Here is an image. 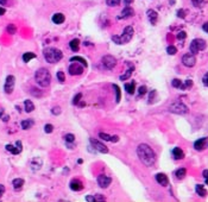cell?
Segmentation results:
<instances>
[{
	"instance_id": "6da1fadb",
	"label": "cell",
	"mask_w": 208,
	"mask_h": 202,
	"mask_svg": "<svg viewBox=\"0 0 208 202\" xmlns=\"http://www.w3.org/2000/svg\"><path fill=\"white\" fill-rule=\"evenodd\" d=\"M137 155H138V157H139V159L142 160V163L144 165H146V167H151V165H153L155 162H156V155H155L153 150L146 144L138 145Z\"/></svg>"
},
{
	"instance_id": "7a4b0ae2",
	"label": "cell",
	"mask_w": 208,
	"mask_h": 202,
	"mask_svg": "<svg viewBox=\"0 0 208 202\" xmlns=\"http://www.w3.org/2000/svg\"><path fill=\"white\" fill-rule=\"evenodd\" d=\"M34 79H36V82H37L41 87L45 88V87H48V86L50 84L51 75H50V72H49L48 69L41 68V69H38V70L36 71V74H34Z\"/></svg>"
},
{
	"instance_id": "3957f363",
	"label": "cell",
	"mask_w": 208,
	"mask_h": 202,
	"mask_svg": "<svg viewBox=\"0 0 208 202\" xmlns=\"http://www.w3.org/2000/svg\"><path fill=\"white\" fill-rule=\"evenodd\" d=\"M43 53H44L46 62H49V63H57L63 57L62 51L56 48H46V49H44Z\"/></svg>"
},
{
	"instance_id": "277c9868",
	"label": "cell",
	"mask_w": 208,
	"mask_h": 202,
	"mask_svg": "<svg viewBox=\"0 0 208 202\" xmlns=\"http://www.w3.org/2000/svg\"><path fill=\"white\" fill-rule=\"evenodd\" d=\"M133 33H134V30L132 26H126L124 29V32L121 36H112V41L117 44H126L129 43L132 37H133Z\"/></svg>"
},
{
	"instance_id": "5b68a950",
	"label": "cell",
	"mask_w": 208,
	"mask_h": 202,
	"mask_svg": "<svg viewBox=\"0 0 208 202\" xmlns=\"http://www.w3.org/2000/svg\"><path fill=\"white\" fill-rule=\"evenodd\" d=\"M206 46H207V44H206V42H204L203 39L196 38V39H194L192 43H190V52L195 55V53H197L199 51L204 50Z\"/></svg>"
},
{
	"instance_id": "8992f818",
	"label": "cell",
	"mask_w": 208,
	"mask_h": 202,
	"mask_svg": "<svg viewBox=\"0 0 208 202\" xmlns=\"http://www.w3.org/2000/svg\"><path fill=\"white\" fill-rule=\"evenodd\" d=\"M169 111L172 113H176V114H186V113H188V107L181 102H175V103L170 105Z\"/></svg>"
},
{
	"instance_id": "52a82bcc",
	"label": "cell",
	"mask_w": 208,
	"mask_h": 202,
	"mask_svg": "<svg viewBox=\"0 0 208 202\" xmlns=\"http://www.w3.org/2000/svg\"><path fill=\"white\" fill-rule=\"evenodd\" d=\"M83 70H84V67H82L81 63L79 62H72V64L69 65V74L70 75H82L83 74Z\"/></svg>"
},
{
	"instance_id": "ba28073f",
	"label": "cell",
	"mask_w": 208,
	"mask_h": 202,
	"mask_svg": "<svg viewBox=\"0 0 208 202\" xmlns=\"http://www.w3.org/2000/svg\"><path fill=\"white\" fill-rule=\"evenodd\" d=\"M182 63H183L186 67H189V68L194 67V65H195V63H196L195 55H194V53H192V52L186 53L184 56L182 57Z\"/></svg>"
},
{
	"instance_id": "9c48e42d",
	"label": "cell",
	"mask_w": 208,
	"mask_h": 202,
	"mask_svg": "<svg viewBox=\"0 0 208 202\" xmlns=\"http://www.w3.org/2000/svg\"><path fill=\"white\" fill-rule=\"evenodd\" d=\"M14 83H15V79L13 75H8L6 77V81H5V86H4V90L6 94H11L13 89H14Z\"/></svg>"
},
{
	"instance_id": "30bf717a",
	"label": "cell",
	"mask_w": 208,
	"mask_h": 202,
	"mask_svg": "<svg viewBox=\"0 0 208 202\" xmlns=\"http://www.w3.org/2000/svg\"><path fill=\"white\" fill-rule=\"evenodd\" d=\"M102 64L105 65L106 69H112V68L115 67L117 60L113 56H111V55H106V56L102 57Z\"/></svg>"
},
{
	"instance_id": "8fae6325",
	"label": "cell",
	"mask_w": 208,
	"mask_h": 202,
	"mask_svg": "<svg viewBox=\"0 0 208 202\" xmlns=\"http://www.w3.org/2000/svg\"><path fill=\"white\" fill-rule=\"evenodd\" d=\"M89 141H91V144L93 145V148H94L96 151H99V152H101V153H108V149H107L102 143H100L99 140L91 138Z\"/></svg>"
},
{
	"instance_id": "7c38bea8",
	"label": "cell",
	"mask_w": 208,
	"mask_h": 202,
	"mask_svg": "<svg viewBox=\"0 0 208 202\" xmlns=\"http://www.w3.org/2000/svg\"><path fill=\"white\" fill-rule=\"evenodd\" d=\"M111 182H112L111 177H108V176H106V175H100V176L98 177V184H99V187H101V188H107V187L111 184Z\"/></svg>"
},
{
	"instance_id": "4fadbf2b",
	"label": "cell",
	"mask_w": 208,
	"mask_h": 202,
	"mask_svg": "<svg viewBox=\"0 0 208 202\" xmlns=\"http://www.w3.org/2000/svg\"><path fill=\"white\" fill-rule=\"evenodd\" d=\"M132 15H134V11H133V8H131L130 6H126L123 11H121V13L117 17V19H126V18H129V17H132Z\"/></svg>"
},
{
	"instance_id": "5bb4252c",
	"label": "cell",
	"mask_w": 208,
	"mask_h": 202,
	"mask_svg": "<svg viewBox=\"0 0 208 202\" xmlns=\"http://www.w3.org/2000/svg\"><path fill=\"white\" fill-rule=\"evenodd\" d=\"M156 181H157L161 186H163V187H165V186H168V183H169V179H168V176L165 175V174H162V172H160V174H157L156 175Z\"/></svg>"
},
{
	"instance_id": "9a60e30c",
	"label": "cell",
	"mask_w": 208,
	"mask_h": 202,
	"mask_svg": "<svg viewBox=\"0 0 208 202\" xmlns=\"http://www.w3.org/2000/svg\"><path fill=\"white\" fill-rule=\"evenodd\" d=\"M207 138L204 137V138H200V139H197L195 143H194V148H195V150H197V151H201V150H203L204 149V146H206V144H207Z\"/></svg>"
},
{
	"instance_id": "2e32d148",
	"label": "cell",
	"mask_w": 208,
	"mask_h": 202,
	"mask_svg": "<svg viewBox=\"0 0 208 202\" xmlns=\"http://www.w3.org/2000/svg\"><path fill=\"white\" fill-rule=\"evenodd\" d=\"M70 189L74 191H80L83 189V184L79 181V179H73L70 182Z\"/></svg>"
},
{
	"instance_id": "e0dca14e",
	"label": "cell",
	"mask_w": 208,
	"mask_h": 202,
	"mask_svg": "<svg viewBox=\"0 0 208 202\" xmlns=\"http://www.w3.org/2000/svg\"><path fill=\"white\" fill-rule=\"evenodd\" d=\"M148 18H149L150 23H151L152 25H155L156 23H157V18H158V14H157V12H156V11H153V10H149V11H148Z\"/></svg>"
},
{
	"instance_id": "ac0fdd59",
	"label": "cell",
	"mask_w": 208,
	"mask_h": 202,
	"mask_svg": "<svg viewBox=\"0 0 208 202\" xmlns=\"http://www.w3.org/2000/svg\"><path fill=\"white\" fill-rule=\"evenodd\" d=\"M64 20H65V17H64L63 13H55V14L53 15V22H54L55 24H57V25L62 24Z\"/></svg>"
},
{
	"instance_id": "d6986e66",
	"label": "cell",
	"mask_w": 208,
	"mask_h": 202,
	"mask_svg": "<svg viewBox=\"0 0 208 202\" xmlns=\"http://www.w3.org/2000/svg\"><path fill=\"white\" fill-rule=\"evenodd\" d=\"M6 150H7V151H10V152H11V153H13V155H18V153H20V152H22V146H18V148H15L14 145L7 144V145H6Z\"/></svg>"
},
{
	"instance_id": "ffe728a7",
	"label": "cell",
	"mask_w": 208,
	"mask_h": 202,
	"mask_svg": "<svg viewBox=\"0 0 208 202\" xmlns=\"http://www.w3.org/2000/svg\"><path fill=\"white\" fill-rule=\"evenodd\" d=\"M133 70H134V67H133V64H130V68L126 70V72L124 75H121L120 76V80L121 81H125V80H129L130 77H131V75H132V72H133Z\"/></svg>"
},
{
	"instance_id": "44dd1931",
	"label": "cell",
	"mask_w": 208,
	"mask_h": 202,
	"mask_svg": "<svg viewBox=\"0 0 208 202\" xmlns=\"http://www.w3.org/2000/svg\"><path fill=\"white\" fill-rule=\"evenodd\" d=\"M172 156L175 159H182L184 157V152L180 148H174L172 149Z\"/></svg>"
},
{
	"instance_id": "7402d4cb",
	"label": "cell",
	"mask_w": 208,
	"mask_h": 202,
	"mask_svg": "<svg viewBox=\"0 0 208 202\" xmlns=\"http://www.w3.org/2000/svg\"><path fill=\"white\" fill-rule=\"evenodd\" d=\"M12 184H13V188H14L15 190H19V189H22V187L24 186V179H23V178H15V179H13Z\"/></svg>"
},
{
	"instance_id": "603a6c76",
	"label": "cell",
	"mask_w": 208,
	"mask_h": 202,
	"mask_svg": "<svg viewBox=\"0 0 208 202\" xmlns=\"http://www.w3.org/2000/svg\"><path fill=\"white\" fill-rule=\"evenodd\" d=\"M33 125H34V121L32 119H25V120L22 121V128L23 130H29V128H31Z\"/></svg>"
},
{
	"instance_id": "cb8c5ba5",
	"label": "cell",
	"mask_w": 208,
	"mask_h": 202,
	"mask_svg": "<svg viewBox=\"0 0 208 202\" xmlns=\"http://www.w3.org/2000/svg\"><path fill=\"white\" fill-rule=\"evenodd\" d=\"M195 190H196L197 195H200L201 197H204V196H207V190L204 189V187H203L202 184H196V187H195Z\"/></svg>"
},
{
	"instance_id": "d4e9b609",
	"label": "cell",
	"mask_w": 208,
	"mask_h": 202,
	"mask_svg": "<svg viewBox=\"0 0 208 202\" xmlns=\"http://www.w3.org/2000/svg\"><path fill=\"white\" fill-rule=\"evenodd\" d=\"M24 107H25V112H27V113H31L34 109V105H33V102L31 100H25Z\"/></svg>"
},
{
	"instance_id": "484cf974",
	"label": "cell",
	"mask_w": 208,
	"mask_h": 202,
	"mask_svg": "<svg viewBox=\"0 0 208 202\" xmlns=\"http://www.w3.org/2000/svg\"><path fill=\"white\" fill-rule=\"evenodd\" d=\"M125 89H126V91H127L129 94H133L134 90H136V83L133 81L130 82V83H126L125 84Z\"/></svg>"
},
{
	"instance_id": "4316f807",
	"label": "cell",
	"mask_w": 208,
	"mask_h": 202,
	"mask_svg": "<svg viewBox=\"0 0 208 202\" xmlns=\"http://www.w3.org/2000/svg\"><path fill=\"white\" fill-rule=\"evenodd\" d=\"M32 58H36V53H33V52H25L24 55H23V61L25 62V63H27L30 60H32Z\"/></svg>"
},
{
	"instance_id": "83f0119b",
	"label": "cell",
	"mask_w": 208,
	"mask_h": 202,
	"mask_svg": "<svg viewBox=\"0 0 208 202\" xmlns=\"http://www.w3.org/2000/svg\"><path fill=\"white\" fill-rule=\"evenodd\" d=\"M79 45H80V41L76 39V38L70 41V43H69V46H70V49L73 51H79Z\"/></svg>"
},
{
	"instance_id": "f1b7e54d",
	"label": "cell",
	"mask_w": 208,
	"mask_h": 202,
	"mask_svg": "<svg viewBox=\"0 0 208 202\" xmlns=\"http://www.w3.org/2000/svg\"><path fill=\"white\" fill-rule=\"evenodd\" d=\"M75 61H77L79 63H81L84 68L87 67V62H86V60H84L83 57H81V56H74V57L70 58V62H75Z\"/></svg>"
},
{
	"instance_id": "f546056e",
	"label": "cell",
	"mask_w": 208,
	"mask_h": 202,
	"mask_svg": "<svg viewBox=\"0 0 208 202\" xmlns=\"http://www.w3.org/2000/svg\"><path fill=\"white\" fill-rule=\"evenodd\" d=\"M186 174H187V171H186L184 168H181V169H178V170L175 172V175H176V177H177L178 179H182V178L186 176Z\"/></svg>"
},
{
	"instance_id": "4dcf8cb0",
	"label": "cell",
	"mask_w": 208,
	"mask_h": 202,
	"mask_svg": "<svg viewBox=\"0 0 208 202\" xmlns=\"http://www.w3.org/2000/svg\"><path fill=\"white\" fill-rule=\"evenodd\" d=\"M193 86V81L192 80H187L184 83H182L181 84V89H188V88H190V87H192Z\"/></svg>"
},
{
	"instance_id": "1f68e13d",
	"label": "cell",
	"mask_w": 208,
	"mask_h": 202,
	"mask_svg": "<svg viewBox=\"0 0 208 202\" xmlns=\"http://www.w3.org/2000/svg\"><path fill=\"white\" fill-rule=\"evenodd\" d=\"M99 138H101L102 140H106V141H111V139H112V137L110 134H106V133H103V132L99 133Z\"/></svg>"
},
{
	"instance_id": "d6a6232c",
	"label": "cell",
	"mask_w": 208,
	"mask_h": 202,
	"mask_svg": "<svg viewBox=\"0 0 208 202\" xmlns=\"http://www.w3.org/2000/svg\"><path fill=\"white\" fill-rule=\"evenodd\" d=\"M113 88L115 89V94H117V102H119L120 101V99H121V93H120V88L117 86V84H113Z\"/></svg>"
},
{
	"instance_id": "836d02e7",
	"label": "cell",
	"mask_w": 208,
	"mask_h": 202,
	"mask_svg": "<svg viewBox=\"0 0 208 202\" xmlns=\"http://www.w3.org/2000/svg\"><path fill=\"white\" fill-rule=\"evenodd\" d=\"M167 52H168L169 55H175V53L177 52V49H176L174 45H170V46L167 48Z\"/></svg>"
},
{
	"instance_id": "e575fe53",
	"label": "cell",
	"mask_w": 208,
	"mask_h": 202,
	"mask_svg": "<svg viewBox=\"0 0 208 202\" xmlns=\"http://www.w3.org/2000/svg\"><path fill=\"white\" fill-rule=\"evenodd\" d=\"M74 140H75V136H74V134L68 133V134L65 136V141H67V143H74Z\"/></svg>"
},
{
	"instance_id": "d590c367",
	"label": "cell",
	"mask_w": 208,
	"mask_h": 202,
	"mask_svg": "<svg viewBox=\"0 0 208 202\" xmlns=\"http://www.w3.org/2000/svg\"><path fill=\"white\" fill-rule=\"evenodd\" d=\"M106 4L108 6H117L120 4V0H106Z\"/></svg>"
},
{
	"instance_id": "8d00e7d4",
	"label": "cell",
	"mask_w": 208,
	"mask_h": 202,
	"mask_svg": "<svg viewBox=\"0 0 208 202\" xmlns=\"http://www.w3.org/2000/svg\"><path fill=\"white\" fill-rule=\"evenodd\" d=\"M171 84H172V87H175V88H180L181 84H182V81L178 80V79H175V80H172Z\"/></svg>"
},
{
	"instance_id": "74e56055",
	"label": "cell",
	"mask_w": 208,
	"mask_h": 202,
	"mask_svg": "<svg viewBox=\"0 0 208 202\" xmlns=\"http://www.w3.org/2000/svg\"><path fill=\"white\" fill-rule=\"evenodd\" d=\"M44 131H45L46 133H51V132L54 131V126L50 125V124H46V125L44 126Z\"/></svg>"
},
{
	"instance_id": "f35d334b",
	"label": "cell",
	"mask_w": 208,
	"mask_h": 202,
	"mask_svg": "<svg viewBox=\"0 0 208 202\" xmlns=\"http://www.w3.org/2000/svg\"><path fill=\"white\" fill-rule=\"evenodd\" d=\"M15 31H17V29H15V26H14L13 24H10V25L7 26V32H8V33L14 34V33H15Z\"/></svg>"
},
{
	"instance_id": "ab89813d",
	"label": "cell",
	"mask_w": 208,
	"mask_h": 202,
	"mask_svg": "<svg viewBox=\"0 0 208 202\" xmlns=\"http://www.w3.org/2000/svg\"><path fill=\"white\" fill-rule=\"evenodd\" d=\"M81 98H82V94H81V93H79V94H76V95H75V98L73 99V105H77V103L80 102V100H81Z\"/></svg>"
},
{
	"instance_id": "60d3db41",
	"label": "cell",
	"mask_w": 208,
	"mask_h": 202,
	"mask_svg": "<svg viewBox=\"0 0 208 202\" xmlns=\"http://www.w3.org/2000/svg\"><path fill=\"white\" fill-rule=\"evenodd\" d=\"M57 79H58L60 82H64L65 76H64V74H63V71H58V72H57Z\"/></svg>"
},
{
	"instance_id": "b9f144b4",
	"label": "cell",
	"mask_w": 208,
	"mask_h": 202,
	"mask_svg": "<svg viewBox=\"0 0 208 202\" xmlns=\"http://www.w3.org/2000/svg\"><path fill=\"white\" fill-rule=\"evenodd\" d=\"M146 87L145 86H142V87H139V89H138V93H139V96H142V95H144L145 93H146Z\"/></svg>"
},
{
	"instance_id": "7bdbcfd3",
	"label": "cell",
	"mask_w": 208,
	"mask_h": 202,
	"mask_svg": "<svg viewBox=\"0 0 208 202\" xmlns=\"http://www.w3.org/2000/svg\"><path fill=\"white\" fill-rule=\"evenodd\" d=\"M186 37H187V33H186L184 31H181V32L177 33V38H178V39H184Z\"/></svg>"
},
{
	"instance_id": "ee69618b",
	"label": "cell",
	"mask_w": 208,
	"mask_h": 202,
	"mask_svg": "<svg viewBox=\"0 0 208 202\" xmlns=\"http://www.w3.org/2000/svg\"><path fill=\"white\" fill-rule=\"evenodd\" d=\"M156 94H157V91H156V90H152V91H151V93H150V96H149V100H150L149 102H150V103H151V102L153 101V99H155V96H156Z\"/></svg>"
},
{
	"instance_id": "f6af8a7d",
	"label": "cell",
	"mask_w": 208,
	"mask_h": 202,
	"mask_svg": "<svg viewBox=\"0 0 208 202\" xmlns=\"http://www.w3.org/2000/svg\"><path fill=\"white\" fill-rule=\"evenodd\" d=\"M202 3H203V0H193V4H194V6H195V7L201 6V5H202Z\"/></svg>"
},
{
	"instance_id": "bcb514c9",
	"label": "cell",
	"mask_w": 208,
	"mask_h": 202,
	"mask_svg": "<svg viewBox=\"0 0 208 202\" xmlns=\"http://www.w3.org/2000/svg\"><path fill=\"white\" fill-rule=\"evenodd\" d=\"M202 82H203V84L206 86V87H208V72L203 76V79H202Z\"/></svg>"
},
{
	"instance_id": "7dc6e473",
	"label": "cell",
	"mask_w": 208,
	"mask_h": 202,
	"mask_svg": "<svg viewBox=\"0 0 208 202\" xmlns=\"http://www.w3.org/2000/svg\"><path fill=\"white\" fill-rule=\"evenodd\" d=\"M177 17L184 18V11H183V10H178V11H177Z\"/></svg>"
},
{
	"instance_id": "c3c4849f",
	"label": "cell",
	"mask_w": 208,
	"mask_h": 202,
	"mask_svg": "<svg viewBox=\"0 0 208 202\" xmlns=\"http://www.w3.org/2000/svg\"><path fill=\"white\" fill-rule=\"evenodd\" d=\"M86 200H87L88 202H94V201H95V197H94V196L88 195V196H86Z\"/></svg>"
},
{
	"instance_id": "681fc988",
	"label": "cell",
	"mask_w": 208,
	"mask_h": 202,
	"mask_svg": "<svg viewBox=\"0 0 208 202\" xmlns=\"http://www.w3.org/2000/svg\"><path fill=\"white\" fill-rule=\"evenodd\" d=\"M95 201H105V197L101 196V195H96L95 196Z\"/></svg>"
},
{
	"instance_id": "f907efd6",
	"label": "cell",
	"mask_w": 208,
	"mask_h": 202,
	"mask_svg": "<svg viewBox=\"0 0 208 202\" xmlns=\"http://www.w3.org/2000/svg\"><path fill=\"white\" fill-rule=\"evenodd\" d=\"M4 193H5V187L3 184H0V196H1Z\"/></svg>"
},
{
	"instance_id": "816d5d0a",
	"label": "cell",
	"mask_w": 208,
	"mask_h": 202,
	"mask_svg": "<svg viewBox=\"0 0 208 202\" xmlns=\"http://www.w3.org/2000/svg\"><path fill=\"white\" fill-rule=\"evenodd\" d=\"M5 12H6V10H5V7H3V6H0V15H4V14H5Z\"/></svg>"
},
{
	"instance_id": "f5cc1de1",
	"label": "cell",
	"mask_w": 208,
	"mask_h": 202,
	"mask_svg": "<svg viewBox=\"0 0 208 202\" xmlns=\"http://www.w3.org/2000/svg\"><path fill=\"white\" fill-rule=\"evenodd\" d=\"M118 140H119V137H118V136H113L112 139H111V141H113V143H117Z\"/></svg>"
},
{
	"instance_id": "db71d44e",
	"label": "cell",
	"mask_w": 208,
	"mask_h": 202,
	"mask_svg": "<svg viewBox=\"0 0 208 202\" xmlns=\"http://www.w3.org/2000/svg\"><path fill=\"white\" fill-rule=\"evenodd\" d=\"M202 175H203V177H204V179H208V170H203V172H202Z\"/></svg>"
},
{
	"instance_id": "11a10c76",
	"label": "cell",
	"mask_w": 208,
	"mask_h": 202,
	"mask_svg": "<svg viewBox=\"0 0 208 202\" xmlns=\"http://www.w3.org/2000/svg\"><path fill=\"white\" fill-rule=\"evenodd\" d=\"M202 29H203V31H206L208 33V23H204L203 26H202Z\"/></svg>"
},
{
	"instance_id": "9f6ffc18",
	"label": "cell",
	"mask_w": 208,
	"mask_h": 202,
	"mask_svg": "<svg viewBox=\"0 0 208 202\" xmlns=\"http://www.w3.org/2000/svg\"><path fill=\"white\" fill-rule=\"evenodd\" d=\"M132 1H133V0H125V5L129 6L130 4H132Z\"/></svg>"
},
{
	"instance_id": "6f0895ef",
	"label": "cell",
	"mask_w": 208,
	"mask_h": 202,
	"mask_svg": "<svg viewBox=\"0 0 208 202\" xmlns=\"http://www.w3.org/2000/svg\"><path fill=\"white\" fill-rule=\"evenodd\" d=\"M7 4V0H0V5H6Z\"/></svg>"
},
{
	"instance_id": "680465c9",
	"label": "cell",
	"mask_w": 208,
	"mask_h": 202,
	"mask_svg": "<svg viewBox=\"0 0 208 202\" xmlns=\"http://www.w3.org/2000/svg\"><path fill=\"white\" fill-rule=\"evenodd\" d=\"M77 163H79V164H81V163H83V160H82V159H79V160H77Z\"/></svg>"
},
{
	"instance_id": "91938a15",
	"label": "cell",
	"mask_w": 208,
	"mask_h": 202,
	"mask_svg": "<svg viewBox=\"0 0 208 202\" xmlns=\"http://www.w3.org/2000/svg\"><path fill=\"white\" fill-rule=\"evenodd\" d=\"M170 3H171V4H174V3H175V0H170Z\"/></svg>"
},
{
	"instance_id": "94428289",
	"label": "cell",
	"mask_w": 208,
	"mask_h": 202,
	"mask_svg": "<svg viewBox=\"0 0 208 202\" xmlns=\"http://www.w3.org/2000/svg\"><path fill=\"white\" fill-rule=\"evenodd\" d=\"M206 184H207V186H208V179H206Z\"/></svg>"
}]
</instances>
